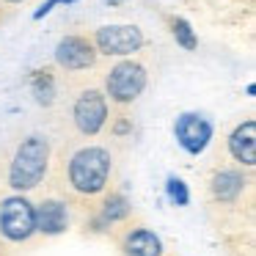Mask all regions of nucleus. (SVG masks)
Returning a JSON list of instances; mask_svg holds the SVG:
<instances>
[{
  "mask_svg": "<svg viewBox=\"0 0 256 256\" xmlns=\"http://www.w3.org/2000/svg\"><path fill=\"white\" fill-rule=\"evenodd\" d=\"M52 140L42 132H30L17 144L6 166V188L12 193L30 196L47 182L52 168Z\"/></svg>",
  "mask_w": 256,
  "mask_h": 256,
  "instance_id": "f03ea898",
  "label": "nucleus"
},
{
  "mask_svg": "<svg viewBox=\"0 0 256 256\" xmlns=\"http://www.w3.org/2000/svg\"><path fill=\"white\" fill-rule=\"evenodd\" d=\"M212 132H215L212 122L206 116H201V113H196V110L179 113L176 122H174V135H176V144L182 146L188 154H193V157H198L201 152L210 146Z\"/></svg>",
  "mask_w": 256,
  "mask_h": 256,
  "instance_id": "f8f14e48",
  "label": "nucleus"
},
{
  "mask_svg": "<svg viewBox=\"0 0 256 256\" xmlns=\"http://www.w3.org/2000/svg\"><path fill=\"white\" fill-rule=\"evenodd\" d=\"M105 130L110 132V138L124 140L130 132H132V118H130L127 110H116V113H110V122H108Z\"/></svg>",
  "mask_w": 256,
  "mask_h": 256,
  "instance_id": "dca6fc26",
  "label": "nucleus"
},
{
  "mask_svg": "<svg viewBox=\"0 0 256 256\" xmlns=\"http://www.w3.org/2000/svg\"><path fill=\"white\" fill-rule=\"evenodd\" d=\"M56 66L66 74H80V72H91L100 61L94 50V42L86 34H66L52 50Z\"/></svg>",
  "mask_w": 256,
  "mask_h": 256,
  "instance_id": "6e6552de",
  "label": "nucleus"
},
{
  "mask_svg": "<svg viewBox=\"0 0 256 256\" xmlns=\"http://www.w3.org/2000/svg\"><path fill=\"white\" fill-rule=\"evenodd\" d=\"M226 154L232 160V166L254 171L256 166V118L245 116L242 122H237L232 127V132L226 135Z\"/></svg>",
  "mask_w": 256,
  "mask_h": 256,
  "instance_id": "ddd939ff",
  "label": "nucleus"
},
{
  "mask_svg": "<svg viewBox=\"0 0 256 256\" xmlns=\"http://www.w3.org/2000/svg\"><path fill=\"white\" fill-rule=\"evenodd\" d=\"M30 88H34V96L39 105L50 108L58 96V80L52 74V69H39V72L30 78Z\"/></svg>",
  "mask_w": 256,
  "mask_h": 256,
  "instance_id": "4468645a",
  "label": "nucleus"
},
{
  "mask_svg": "<svg viewBox=\"0 0 256 256\" xmlns=\"http://www.w3.org/2000/svg\"><path fill=\"white\" fill-rule=\"evenodd\" d=\"M206 204L210 212L254 204V171L237 168L232 162L215 166L206 179Z\"/></svg>",
  "mask_w": 256,
  "mask_h": 256,
  "instance_id": "7ed1b4c3",
  "label": "nucleus"
},
{
  "mask_svg": "<svg viewBox=\"0 0 256 256\" xmlns=\"http://www.w3.org/2000/svg\"><path fill=\"white\" fill-rule=\"evenodd\" d=\"M149 86V69L140 58H118L102 80V94L116 110H127Z\"/></svg>",
  "mask_w": 256,
  "mask_h": 256,
  "instance_id": "20e7f679",
  "label": "nucleus"
},
{
  "mask_svg": "<svg viewBox=\"0 0 256 256\" xmlns=\"http://www.w3.org/2000/svg\"><path fill=\"white\" fill-rule=\"evenodd\" d=\"M96 56L105 58H135L144 50L146 36L138 25H102L91 34Z\"/></svg>",
  "mask_w": 256,
  "mask_h": 256,
  "instance_id": "0eeeda50",
  "label": "nucleus"
},
{
  "mask_svg": "<svg viewBox=\"0 0 256 256\" xmlns=\"http://www.w3.org/2000/svg\"><path fill=\"white\" fill-rule=\"evenodd\" d=\"M58 3H78V0H47L44 6H42V8H36V12H34V20H42L44 14H50L52 8L58 6Z\"/></svg>",
  "mask_w": 256,
  "mask_h": 256,
  "instance_id": "a211bd4d",
  "label": "nucleus"
},
{
  "mask_svg": "<svg viewBox=\"0 0 256 256\" xmlns=\"http://www.w3.org/2000/svg\"><path fill=\"white\" fill-rule=\"evenodd\" d=\"M166 196H168V201H171L174 206H188L190 204V190L179 176H168L166 179Z\"/></svg>",
  "mask_w": 256,
  "mask_h": 256,
  "instance_id": "f3484780",
  "label": "nucleus"
},
{
  "mask_svg": "<svg viewBox=\"0 0 256 256\" xmlns=\"http://www.w3.org/2000/svg\"><path fill=\"white\" fill-rule=\"evenodd\" d=\"M34 215H36V234L39 240L58 237L69 228L72 220V210L58 193H44L39 201H34Z\"/></svg>",
  "mask_w": 256,
  "mask_h": 256,
  "instance_id": "9b49d317",
  "label": "nucleus"
},
{
  "mask_svg": "<svg viewBox=\"0 0 256 256\" xmlns=\"http://www.w3.org/2000/svg\"><path fill=\"white\" fill-rule=\"evenodd\" d=\"M20 3H25V0H0V6H20Z\"/></svg>",
  "mask_w": 256,
  "mask_h": 256,
  "instance_id": "6ab92c4d",
  "label": "nucleus"
},
{
  "mask_svg": "<svg viewBox=\"0 0 256 256\" xmlns=\"http://www.w3.org/2000/svg\"><path fill=\"white\" fill-rule=\"evenodd\" d=\"M108 237L116 242V248L122 250V256H162V240L152 232L146 223L130 218L127 223H122L118 228H113Z\"/></svg>",
  "mask_w": 256,
  "mask_h": 256,
  "instance_id": "1a4fd4ad",
  "label": "nucleus"
},
{
  "mask_svg": "<svg viewBox=\"0 0 256 256\" xmlns=\"http://www.w3.org/2000/svg\"><path fill=\"white\" fill-rule=\"evenodd\" d=\"M168 28H171L174 42H176L182 50H188V52L198 50V36H196L193 25H190L184 17H176V14H171V17H168Z\"/></svg>",
  "mask_w": 256,
  "mask_h": 256,
  "instance_id": "2eb2a0df",
  "label": "nucleus"
},
{
  "mask_svg": "<svg viewBox=\"0 0 256 256\" xmlns=\"http://www.w3.org/2000/svg\"><path fill=\"white\" fill-rule=\"evenodd\" d=\"M39 240L36 234L34 198L22 193L0 196V242L8 250L30 248Z\"/></svg>",
  "mask_w": 256,
  "mask_h": 256,
  "instance_id": "39448f33",
  "label": "nucleus"
},
{
  "mask_svg": "<svg viewBox=\"0 0 256 256\" xmlns=\"http://www.w3.org/2000/svg\"><path fill=\"white\" fill-rule=\"evenodd\" d=\"M116 157L110 146L102 144H78L52 154L50 182L52 193H58L69 204V210L91 212L113 190Z\"/></svg>",
  "mask_w": 256,
  "mask_h": 256,
  "instance_id": "f257e3e1",
  "label": "nucleus"
},
{
  "mask_svg": "<svg viewBox=\"0 0 256 256\" xmlns=\"http://www.w3.org/2000/svg\"><path fill=\"white\" fill-rule=\"evenodd\" d=\"M0 182H3V174H0ZM0 188H3V184H0Z\"/></svg>",
  "mask_w": 256,
  "mask_h": 256,
  "instance_id": "412c9836",
  "label": "nucleus"
},
{
  "mask_svg": "<svg viewBox=\"0 0 256 256\" xmlns=\"http://www.w3.org/2000/svg\"><path fill=\"white\" fill-rule=\"evenodd\" d=\"M0 256H12V250H8V248H6V245H3V242H0Z\"/></svg>",
  "mask_w": 256,
  "mask_h": 256,
  "instance_id": "aec40b11",
  "label": "nucleus"
},
{
  "mask_svg": "<svg viewBox=\"0 0 256 256\" xmlns=\"http://www.w3.org/2000/svg\"><path fill=\"white\" fill-rule=\"evenodd\" d=\"M110 102L105 100L100 86H80L69 102V122H72L74 135L83 140L100 138L110 122Z\"/></svg>",
  "mask_w": 256,
  "mask_h": 256,
  "instance_id": "423d86ee",
  "label": "nucleus"
},
{
  "mask_svg": "<svg viewBox=\"0 0 256 256\" xmlns=\"http://www.w3.org/2000/svg\"><path fill=\"white\" fill-rule=\"evenodd\" d=\"M132 218V201L122 193V190H110L94 210L86 218V232L91 234H110L122 223Z\"/></svg>",
  "mask_w": 256,
  "mask_h": 256,
  "instance_id": "9d476101",
  "label": "nucleus"
}]
</instances>
